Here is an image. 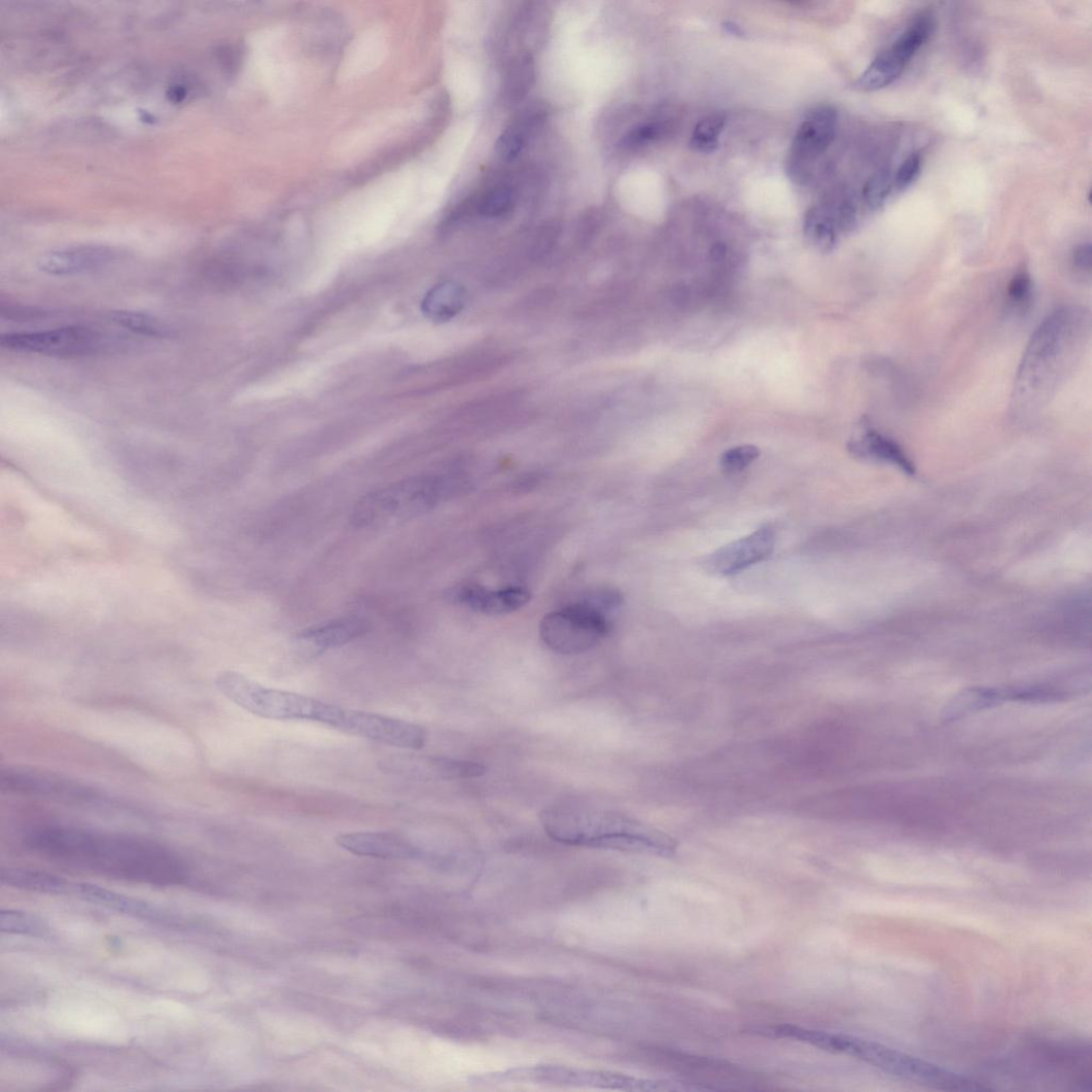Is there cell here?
<instances>
[{
  "instance_id": "cell-35",
  "label": "cell",
  "mask_w": 1092,
  "mask_h": 1092,
  "mask_svg": "<svg viewBox=\"0 0 1092 1092\" xmlns=\"http://www.w3.org/2000/svg\"><path fill=\"white\" fill-rule=\"evenodd\" d=\"M1008 293L1010 303L1014 308L1021 312L1029 308L1032 298V282L1026 271H1021L1015 275L1010 283Z\"/></svg>"
},
{
  "instance_id": "cell-28",
  "label": "cell",
  "mask_w": 1092,
  "mask_h": 1092,
  "mask_svg": "<svg viewBox=\"0 0 1092 1092\" xmlns=\"http://www.w3.org/2000/svg\"><path fill=\"white\" fill-rule=\"evenodd\" d=\"M726 121L727 116L721 112L706 116L695 128L690 142L691 149L704 154L714 153L718 149V137L725 129Z\"/></svg>"
},
{
  "instance_id": "cell-6",
  "label": "cell",
  "mask_w": 1092,
  "mask_h": 1092,
  "mask_svg": "<svg viewBox=\"0 0 1092 1092\" xmlns=\"http://www.w3.org/2000/svg\"><path fill=\"white\" fill-rule=\"evenodd\" d=\"M848 1055L894 1077L949 1090H986L980 1082L880 1044L852 1037Z\"/></svg>"
},
{
  "instance_id": "cell-36",
  "label": "cell",
  "mask_w": 1092,
  "mask_h": 1092,
  "mask_svg": "<svg viewBox=\"0 0 1092 1092\" xmlns=\"http://www.w3.org/2000/svg\"><path fill=\"white\" fill-rule=\"evenodd\" d=\"M922 169V157L919 153L909 156L900 167L894 179V186L902 191L917 181Z\"/></svg>"
},
{
  "instance_id": "cell-25",
  "label": "cell",
  "mask_w": 1092,
  "mask_h": 1092,
  "mask_svg": "<svg viewBox=\"0 0 1092 1092\" xmlns=\"http://www.w3.org/2000/svg\"><path fill=\"white\" fill-rule=\"evenodd\" d=\"M538 110L524 113L517 122L509 127L497 140L496 152L506 161L515 160L523 151L531 130L541 120Z\"/></svg>"
},
{
  "instance_id": "cell-13",
  "label": "cell",
  "mask_w": 1092,
  "mask_h": 1092,
  "mask_svg": "<svg viewBox=\"0 0 1092 1092\" xmlns=\"http://www.w3.org/2000/svg\"><path fill=\"white\" fill-rule=\"evenodd\" d=\"M837 124L838 112L835 107L819 105L811 109L792 141L794 164H802L823 154L835 139Z\"/></svg>"
},
{
  "instance_id": "cell-37",
  "label": "cell",
  "mask_w": 1092,
  "mask_h": 1092,
  "mask_svg": "<svg viewBox=\"0 0 1092 1092\" xmlns=\"http://www.w3.org/2000/svg\"><path fill=\"white\" fill-rule=\"evenodd\" d=\"M664 132L665 127L662 124L651 122L641 125L627 135L625 144L630 147L645 145L661 138Z\"/></svg>"
},
{
  "instance_id": "cell-7",
  "label": "cell",
  "mask_w": 1092,
  "mask_h": 1092,
  "mask_svg": "<svg viewBox=\"0 0 1092 1092\" xmlns=\"http://www.w3.org/2000/svg\"><path fill=\"white\" fill-rule=\"evenodd\" d=\"M610 629L606 612L584 601L547 614L540 636L554 653L574 656L596 646Z\"/></svg>"
},
{
  "instance_id": "cell-9",
  "label": "cell",
  "mask_w": 1092,
  "mask_h": 1092,
  "mask_svg": "<svg viewBox=\"0 0 1092 1092\" xmlns=\"http://www.w3.org/2000/svg\"><path fill=\"white\" fill-rule=\"evenodd\" d=\"M100 336L89 328L66 327L41 332L10 333L0 340L3 348L51 357H78L95 352Z\"/></svg>"
},
{
  "instance_id": "cell-12",
  "label": "cell",
  "mask_w": 1092,
  "mask_h": 1092,
  "mask_svg": "<svg viewBox=\"0 0 1092 1092\" xmlns=\"http://www.w3.org/2000/svg\"><path fill=\"white\" fill-rule=\"evenodd\" d=\"M495 1079L497 1082L535 1081L579 1085L586 1084L613 1089H641L643 1083L641 1081L613 1073L590 1072L555 1066L516 1069L505 1073L495 1075Z\"/></svg>"
},
{
  "instance_id": "cell-5",
  "label": "cell",
  "mask_w": 1092,
  "mask_h": 1092,
  "mask_svg": "<svg viewBox=\"0 0 1092 1092\" xmlns=\"http://www.w3.org/2000/svg\"><path fill=\"white\" fill-rule=\"evenodd\" d=\"M217 690L243 710L265 719L319 723L324 701L297 693L265 688L248 676L224 671L216 677Z\"/></svg>"
},
{
  "instance_id": "cell-17",
  "label": "cell",
  "mask_w": 1092,
  "mask_h": 1092,
  "mask_svg": "<svg viewBox=\"0 0 1092 1092\" xmlns=\"http://www.w3.org/2000/svg\"><path fill=\"white\" fill-rule=\"evenodd\" d=\"M368 626L359 618H342L303 632L297 641L310 655H319L364 635Z\"/></svg>"
},
{
  "instance_id": "cell-39",
  "label": "cell",
  "mask_w": 1092,
  "mask_h": 1092,
  "mask_svg": "<svg viewBox=\"0 0 1092 1092\" xmlns=\"http://www.w3.org/2000/svg\"><path fill=\"white\" fill-rule=\"evenodd\" d=\"M724 27H725L726 31L729 34H731V35H734V36H742L743 35V32L741 31V28L739 26L733 24V23H726V24H724Z\"/></svg>"
},
{
  "instance_id": "cell-23",
  "label": "cell",
  "mask_w": 1092,
  "mask_h": 1092,
  "mask_svg": "<svg viewBox=\"0 0 1092 1092\" xmlns=\"http://www.w3.org/2000/svg\"><path fill=\"white\" fill-rule=\"evenodd\" d=\"M464 291L456 283L447 282L434 286L422 303L423 313L434 321H448L462 310Z\"/></svg>"
},
{
  "instance_id": "cell-29",
  "label": "cell",
  "mask_w": 1092,
  "mask_h": 1092,
  "mask_svg": "<svg viewBox=\"0 0 1092 1092\" xmlns=\"http://www.w3.org/2000/svg\"><path fill=\"white\" fill-rule=\"evenodd\" d=\"M110 319L116 324V326L140 336L150 338H163L167 336V329L163 326V323L149 314L132 311H115L110 314Z\"/></svg>"
},
{
  "instance_id": "cell-3",
  "label": "cell",
  "mask_w": 1092,
  "mask_h": 1092,
  "mask_svg": "<svg viewBox=\"0 0 1092 1092\" xmlns=\"http://www.w3.org/2000/svg\"><path fill=\"white\" fill-rule=\"evenodd\" d=\"M541 820L553 840L567 845L659 852L667 849L655 833L615 812L562 805L547 809Z\"/></svg>"
},
{
  "instance_id": "cell-27",
  "label": "cell",
  "mask_w": 1092,
  "mask_h": 1092,
  "mask_svg": "<svg viewBox=\"0 0 1092 1092\" xmlns=\"http://www.w3.org/2000/svg\"><path fill=\"white\" fill-rule=\"evenodd\" d=\"M808 239L821 251H830L837 241V224L829 206L812 209L806 217Z\"/></svg>"
},
{
  "instance_id": "cell-33",
  "label": "cell",
  "mask_w": 1092,
  "mask_h": 1092,
  "mask_svg": "<svg viewBox=\"0 0 1092 1092\" xmlns=\"http://www.w3.org/2000/svg\"><path fill=\"white\" fill-rule=\"evenodd\" d=\"M514 197L507 188H494L484 195L479 203V212L486 217H501L513 210Z\"/></svg>"
},
{
  "instance_id": "cell-31",
  "label": "cell",
  "mask_w": 1092,
  "mask_h": 1092,
  "mask_svg": "<svg viewBox=\"0 0 1092 1092\" xmlns=\"http://www.w3.org/2000/svg\"><path fill=\"white\" fill-rule=\"evenodd\" d=\"M0 928L4 932L36 937L44 936L47 931L45 924L37 917L12 910L0 914Z\"/></svg>"
},
{
  "instance_id": "cell-26",
  "label": "cell",
  "mask_w": 1092,
  "mask_h": 1092,
  "mask_svg": "<svg viewBox=\"0 0 1092 1092\" xmlns=\"http://www.w3.org/2000/svg\"><path fill=\"white\" fill-rule=\"evenodd\" d=\"M935 19L929 12L916 16L890 47L907 65L934 33Z\"/></svg>"
},
{
  "instance_id": "cell-22",
  "label": "cell",
  "mask_w": 1092,
  "mask_h": 1092,
  "mask_svg": "<svg viewBox=\"0 0 1092 1092\" xmlns=\"http://www.w3.org/2000/svg\"><path fill=\"white\" fill-rule=\"evenodd\" d=\"M907 64L891 49L884 50L855 81L860 92L872 93L890 85L904 72Z\"/></svg>"
},
{
  "instance_id": "cell-32",
  "label": "cell",
  "mask_w": 1092,
  "mask_h": 1092,
  "mask_svg": "<svg viewBox=\"0 0 1092 1092\" xmlns=\"http://www.w3.org/2000/svg\"><path fill=\"white\" fill-rule=\"evenodd\" d=\"M893 186L894 180L889 170L882 169L875 173L868 181L864 191L869 208L873 211L881 208L890 196Z\"/></svg>"
},
{
  "instance_id": "cell-34",
  "label": "cell",
  "mask_w": 1092,
  "mask_h": 1092,
  "mask_svg": "<svg viewBox=\"0 0 1092 1092\" xmlns=\"http://www.w3.org/2000/svg\"><path fill=\"white\" fill-rule=\"evenodd\" d=\"M760 450L753 446L731 449L720 457V466L728 474L740 473L760 456Z\"/></svg>"
},
{
  "instance_id": "cell-30",
  "label": "cell",
  "mask_w": 1092,
  "mask_h": 1092,
  "mask_svg": "<svg viewBox=\"0 0 1092 1092\" xmlns=\"http://www.w3.org/2000/svg\"><path fill=\"white\" fill-rule=\"evenodd\" d=\"M534 66L528 56H521L513 64L505 82L509 100L518 101L526 96L534 80Z\"/></svg>"
},
{
  "instance_id": "cell-15",
  "label": "cell",
  "mask_w": 1092,
  "mask_h": 1092,
  "mask_svg": "<svg viewBox=\"0 0 1092 1092\" xmlns=\"http://www.w3.org/2000/svg\"><path fill=\"white\" fill-rule=\"evenodd\" d=\"M343 849L361 857L411 860L421 857V850L403 837L391 833H350L336 838Z\"/></svg>"
},
{
  "instance_id": "cell-18",
  "label": "cell",
  "mask_w": 1092,
  "mask_h": 1092,
  "mask_svg": "<svg viewBox=\"0 0 1092 1092\" xmlns=\"http://www.w3.org/2000/svg\"><path fill=\"white\" fill-rule=\"evenodd\" d=\"M0 881L15 889L46 894L72 893L74 884L54 874L22 868L3 869L0 872Z\"/></svg>"
},
{
  "instance_id": "cell-10",
  "label": "cell",
  "mask_w": 1092,
  "mask_h": 1092,
  "mask_svg": "<svg viewBox=\"0 0 1092 1092\" xmlns=\"http://www.w3.org/2000/svg\"><path fill=\"white\" fill-rule=\"evenodd\" d=\"M0 788L10 794L62 802H79L94 797L91 788L75 780L29 767L3 769L0 773Z\"/></svg>"
},
{
  "instance_id": "cell-21",
  "label": "cell",
  "mask_w": 1092,
  "mask_h": 1092,
  "mask_svg": "<svg viewBox=\"0 0 1092 1092\" xmlns=\"http://www.w3.org/2000/svg\"><path fill=\"white\" fill-rule=\"evenodd\" d=\"M85 901L102 905L115 911L131 914V916L151 918L155 916L154 910L147 904L134 900L113 891L106 890L99 885L91 883H74L73 892Z\"/></svg>"
},
{
  "instance_id": "cell-16",
  "label": "cell",
  "mask_w": 1092,
  "mask_h": 1092,
  "mask_svg": "<svg viewBox=\"0 0 1092 1092\" xmlns=\"http://www.w3.org/2000/svg\"><path fill=\"white\" fill-rule=\"evenodd\" d=\"M448 597L477 612L504 614L526 605L530 600V593L521 587L489 590L478 585H463L450 590Z\"/></svg>"
},
{
  "instance_id": "cell-14",
  "label": "cell",
  "mask_w": 1092,
  "mask_h": 1092,
  "mask_svg": "<svg viewBox=\"0 0 1092 1092\" xmlns=\"http://www.w3.org/2000/svg\"><path fill=\"white\" fill-rule=\"evenodd\" d=\"M116 253L105 247H77L49 252L38 260L41 273L52 277H75L107 268Z\"/></svg>"
},
{
  "instance_id": "cell-8",
  "label": "cell",
  "mask_w": 1092,
  "mask_h": 1092,
  "mask_svg": "<svg viewBox=\"0 0 1092 1092\" xmlns=\"http://www.w3.org/2000/svg\"><path fill=\"white\" fill-rule=\"evenodd\" d=\"M338 731L379 744L413 750L422 749L428 740V733L422 726L351 708H344Z\"/></svg>"
},
{
  "instance_id": "cell-24",
  "label": "cell",
  "mask_w": 1092,
  "mask_h": 1092,
  "mask_svg": "<svg viewBox=\"0 0 1092 1092\" xmlns=\"http://www.w3.org/2000/svg\"><path fill=\"white\" fill-rule=\"evenodd\" d=\"M997 703H1000V701L998 691L995 689H967L955 696L947 704L943 711V719L946 721L958 720Z\"/></svg>"
},
{
  "instance_id": "cell-4",
  "label": "cell",
  "mask_w": 1092,
  "mask_h": 1092,
  "mask_svg": "<svg viewBox=\"0 0 1092 1092\" xmlns=\"http://www.w3.org/2000/svg\"><path fill=\"white\" fill-rule=\"evenodd\" d=\"M450 489L443 478L408 479L365 495L351 521L357 527H374L415 518L438 504Z\"/></svg>"
},
{
  "instance_id": "cell-20",
  "label": "cell",
  "mask_w": 1092,
  "mask_h": 1092,
  "mask_svg": "<svg viewBox=\"0 0 1092 1092\" xmlns=\"http://www.w3.org/2000/svg\"><path fill=\"white\" fill-rule=\"evenodd\" d=\"M416 769L420 780L433 777L464 780L480 778L486 774V767L480 763L436 756H419Z\"/></svg>"
},
{
  "instance_id": "cell-2",
  "label": "cell",
  "mask_w": 1092,
  "mask_h": 1092,
  "mask_svg": "<svg viewBox=\"0 0 1092 1092\" xmlns=\"http://www.w3.org/2000/svg\"><path fill=\"white\" fill-rule=\"evenodd\" d=\"M1086 316L1077 309H1060L1049 316L1031 337L1024 354L1015 407H1036L1049 397L1064 377L1083 342Z\"/></svg>"
},
{
  "instance_id": "cell-38",
  "label": "cell",
  "mask_w": 1092,
  "mask_h": 1092,
  "mask_svg": "<svg viewBox=\"0 0 1092 1092\" xmlns=\"http://www.w3.org/2000/svg\"><path fill=\"white\" fill-rule=\"evenodd\" d=\"M1073 268L1078 273L1090 274L1091 272V245L1089 243L1078 246L1072 254Z\"/></svg>"
},
{
  "instance_id": "cell-19",
  "label": "cell",
  "mask_w": 1092,
  "mask_h": 1092,
  "mask_svg": "<svg viewBox=\"0 0 1092 1092\" xmlns=\"http://www.w3.org/2000/svg\"><path fill=\"white\" fill-rule=\"evenodd\" d=\"M849 450L859 457L892 463L907 473L914 471L911 462L896 443L875 430H866L860 437L851 441Z\"/></svg>"
},
{
  "instance_id": "cell-1",
  "label": "cell",
  "mask_w": 1092,
  "mask_h": 1092,
  "mask_svg": "<svg viewBox=\"0 0 1092 1092\" xmlns=\"http://www.w3.org/2000/svg\"><path fill=\"white\" fill-rule=\"evenodd\" d=\"M25 844L55 862L116 879L172 885L187 877L186 866L179 855L140 837L45 825L29 833Z\"/></svg>"
},
{
  "instance_id": "cell-11",
  "label": "cell",
  "mask_w": 1092,
  "mask_h": 1092,
  "mask_svg": "<svg viewBox=\"0 0 1092 1092\" xmlns=\"http://www.w3.org/2000/svg\"><path fill=\"white\" fill-rule=\"evenodd\" d=\"M776 545V535L770 527H763L751 535L720 548L703 560V567L714 575H731L761 563L770 557Z\"/></svg>"
}]
</instances>
